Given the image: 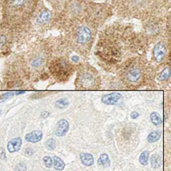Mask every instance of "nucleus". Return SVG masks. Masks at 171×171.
Returning <instances> with one entry per match:
<instances>
[{
	"label": "nucleus",
	"mask_w": 171,
	"mask_h": 171,
	"mask_svg": "<svg viewBox=\"0 0 171 171\" xmlns=\"http://www.w3.org/2000/svg\"><path fill=\"white\" fill-rule=\"evenodd\" d=\"M43 160H44V163L46 165V167L48 168V169H50V168L54 165V160H53V159L51 157H49V156L44 157Z\"/></svg>",
	"instance_id": "obj_27"
},
{
	"label": "nucleus",
	"mask_w": 171,
	"mask_h": 171,
	"mask_svg": "<svg viewBox=\"0 0 171 171\" xmlns=\"http://www.w3.org/2000/svg\"><path fill=\"white\" fill-rule=\"evenodd\" d=\"M37 0H7L6 15L12 21H21L32 14Z\"/></svg>",
	"instance_id": "obj_4"
},
{
	"label": "nucleus",
	"mask_w": 171,
	"mask_h": 171,
	"mask_svg": "<svg viewBox=\"0 0 171 171\" xmlns=\"http://www.w3.org/2000/svg\"><path fill=\"white\" fill-rule=\"evenodd\" d=\"M138 116H139V114H138L137 112H136V111H134V112H132V113H131V119H137Z\"/></svg>",
	"instance_id": "obj_34"
},
{
	"label": "nucleus",
	"mask_w": 171,
	"mask_h": 171,
	"mask_svg": "<svg viewBox=\"0 0 171 171\" xmlns=\"http://www.w3.org/2000/svg\"><path fill=\"white\" fill-rule=\"evenodd\" d=\"M0 160H7L6 151L2 147H0Z\"/></svg>",
	"instance_id": "obj_30"
},
{
	"label": "nucleus",
	"mask_w": 171,
	"mask_h": 171,
	"mask_svg": "<svg viewBox=\"0 0 171 171\" xmlns=\"http://www.w3.org/2000/svg\"><path fill=\"white\" fill-rule=\"evenodd\" d=\"M169 24H170V27H171V16H170V20H169Z\"/></svg>",
	"instance_id": "obj_36"
},
{
	"label": "nucleus",
	"mask_w": 171,
	"mask_h": 171,
	"mask_svg": "<svg viewBox=\"0 0 171 171\" xmlns=\"http://www.w3.org/2000/svg\"><path fill=\"white\" fill-rule=\"evenodd\" d=\"M14 93H7V94H4L1 97H2V98H7V97H10V96H14Z\"/></svg>",
	"instance_id": "obj_32"
},
{
	"label": "nucleus",
	"mask_w": 171,
	"mask_h": 171,
	"mask_svg": "<svg viewBox=\"0 0 171 171\" xmlns=\"http://www.w3.org/2000/svg\"><path fill=\"white\" fill-rule=\"evenodd\" d=\"M119 2L120 8L132 16L141 14L147 5V0H119Z\"/></svg>",
	"instance_id": "obj_7"
},
{
	"label": "nucleus",
	"mask_w": 171,
	"mask_h": 171,
	"mask_svg": "<svg viewBox=\"0 0 171 171\" xmlns=\"http://www.w3.org/2000/svg\"><path fill=\"white\" fill-rule=\"evenodd\" d=\"M169 98H170V100H171V92L169 93Z\"/></svg>",
	"instance_id": "obj_37"
},
{
	"label": "nucleus",
	"mask_w": 171,
	"mask_h": 171,
	"mask_svg": "<svg viewBox=\"0 0 171 171\" xmlns=\"http://www.w3.org/2000/svg\"><path fill=\"white\" fill-rule=\"evenodd\" d=\"M52 18H53L52 12L47 9H44L36 17V22L39 25H45L52 21Z\"/></svg>",
	"instance_id": "obj_9"
},
{
	"label": "nucleus",
	"mask_w": 171,
	"mask_h": 171,
	"mask_svg": "<svg viewBox=\"0 0 171 171\" xmlns=\"http://www.w3.org/2000/svg\"><path fill=\"white\" fill-rule=\"evenodd\" d=\"M80 160L82 163L87 167L92 166L94 164V157L89 153H81L80 154Z\"/></svg>",
	"instance_id": "obj_17"
},
{
	"label": "nucleus",
	"mask_w": 171,
	"mask_h": 171,
	"mask_svg": "<svg viewBox=\"0 0 171 171\" xmlns=\"http://www.w3.org/2000/svg\"><path fill=\"white\" fill-rule=\"evenodd\" d=\"M150 118L152 124H154L155 126H159V125H160V124L162 123L161 118H160V116L159 115V113H157V112H151Z\"/></svg>",
	"instance_id": "obj_23"
},
{
	"label": "nucleus",
	"mask_w": 171,
	"mask_h": 171,
	"mask_svg": "<svg viewBox=\"0 0 171 171\" xmlns=\"http://www.w3.org/2000/svg\"><path fill=\"white\" fill-rule=\"evenodd\" d=\"M47 62V56L45 55L39 54V55H35L34 57L30 60L29 64H30V67L36 70H38V69L44 67L45 63Z\"/></svg>",
	"instance_id": "obj_11"
},
{
	"label": "nucleus",
	"mask_w": 171,
	"mask_h": 171,
	"mask_svg": "<svg viewBox=\"0 0 171 171\" xmlns=\"http://www.w3.org/2000/svg\"><path fill=\"white\" fill-rule=\"evenodd\" d=\"M50 2V4L55 7V9H59L62 7H64V6L66 5V3L68 2L69 0H48Z\"/></svg>",
	"instance_id": "obj_22"
},
{
	"label": "nucleus",
	"mask_w": 171,
	"mask_h": 171,
	"mask_svg": "<svg viewBox=\"0 0 171 171\" xmlns=\"http://www.w3.org/2000/svg\"><path fill=\"white\" fill-rule=\"evenodd\" d=\"M71 60L74 62H79V57L78 56H73V57H71Z\"/></svg>",
	"instance_id": "obj_35"
},
{
	"label": "nucleus",
	"mask_w": 171,
	"mask_h": 171,
	"mask_svg": "<svg viewBox=\"0 0 171 171\" xmlns=\"http://www.w3.org/2000/svg\"><path fill=\"white\" fill-rule=\"evenodd\" d=\"M160 133L159 131H152L147 137V141L149 143H155L160 139Z\"/></svg>",
	"instance_id": "obj_21"
},
{
	"label": "nucleus",
	"mask_w": 171,
	"mask_h": 171,
	"mask_svg": "<svg viewBox=\"0 0 171 171\" xmlns=\"http://www.w3.org/2000/svg\"><path fill=\"white\" fill-rule=\"evenodd\" d=\"M93 24L88 21H77L71 25L68 42L72 49L82 55L88 54L93 41Z\"/></svg>",
	"instance_id": "obj_2"
},
{
	"label": "nucleus",
	"mask_w": 171,
	"mask_h": 171,
	"mask_svg": "<svg viewBox=\"0 0 171 171\" xmlns=\"http://www.w3.org/2000/svg\"><path fill=\"white\" fill-rule=\"evenodd\" d=\"M149 157H150V152L149 151H144L141 153L140 157H139V161L142 165H146L148 163L149 160Z\"/></svg>",
	"instance_id": "obj_24"
},
{
	"label": "nucleus",
	"mask_w": 171,
	"mask_h": 171,
	"mask_svg": "<svg viewBox=\"0 0 171 171\" xmlns=\"http://www.w3.org/2000/svg\"><path fill=\"white\" fill-rule=\"evenodd\" d=\"M100 84V76L94 67L88 64L80 66L76 79V88L79 89H95Z\"/></svg>",
	"instance_id": "obj_5"
},
{
	"label": "nucleus",
	"mask_w": 171,
	"mask_h": 171,
	"mask_svg": "<svg viewBox=\"0 0 171 171\" xmlns=\"http://www.w3.org/2000/svg\"><path fill=\"white\" fill-rule=\"evenodd\" d=\"M167 46L164 42H158L153 48V58L157 62H162L167 55Z\"/></svg>",
	"instance_id": "obj_8"
},
{
	"label": "nucleus",
	"mask_w": 171,
	"mask_h": 171,
	"mask_svg": "<svg viewBox=\"0 0 171 171\" xmlns=\"http://www.w3.org/2000/svg\"><path fill=\"white\" fill-rule=\"evenodd\" d=\"M136 47V36L128 27L108 28L99 38L96 55L108 65L118 64Z\"/></svg>",
	"instance_id": "obj_1"
},
{
	"label": "nucleus",
	"mask_w": 171,
	"mask_h": 171,
	"mask_svg": "<svg viewBox=\"0 0 171 171\" xmlns=\"http://www.w3.org/2000/svg\"><path fill=\"white\" fill-rule=\"evenodd\" d=\"M21 143H22V141H21V137L14 138L11 141H9V143L7 144V150H8L9 152L18 151L21 149Z\"/></svg>",
	"instance_id": "obj_14"
},
{
	"label": "nucleus",
	"mask_w": 171,
	"mask_h": 171,
	"mask_svg": "<svg viewBox=\"0 0 171 171\" xmlns=\"http://www.w3.org/2000/svg\"><path fill=\"white\" fill-rule=\"evenodd\" d=\"M24 154H25L26 156H31V155L33 154V151H31V149H30V148H27V149L25 150Z\"/></svg>",
	"instance_id": "obj_31"
},
{
	"label": "nucleus",
	"mask_w": 171,
	"mask_h": 171,
	"mask_svg": "<svg viewBox=\"0 0 171 171\" xmlns=\"http://www.w3.org/2000/svg\"><path fill=\"white\" fill-rule=\"evenodd\" d=\"M97 162H98V164L99 165L103 166V168H107V167H109L110 164V158L106 153H103V154L100 156V158L98 159Z\"/></svg>",
	"instance_id": "obj_18"
},
{
	"label": "nucleus",
	"mask_w": 171,
	"mask_h": 171,
	"mask_svg": "<svg viewBox=\"0 0 171 171\" xmlns=\"http://www.w3.org/2000/svg\"><path fill=\"white\" fill-rule=\"evenodd\" d=\"M0 113H1V110H0Z\"/></svg>",
	"instance_id": "obj_38"
},
{
	"label": "nucleus",
	"mask_w": 171,
	"mask_h": 171,
	"mask_svg": "<svg viewBox=\"0 0 171 171\" xmlns=\"http://www.w3.org/2000/svg\"><path fill=\"white\" fill-rule=\"evenodd\" d=\"M171 77V68L170 67H166L164 68L157 76V79L159 81H167Z\"/></svg>",
	"instance_id": "obj_16"
},
{
	"label": "nucleus",
	"mask_w": 171,
	"mask_h": 171,
	"mask_svg": "<svg viewBox=\"0 0 171 171\" xmlns=\"http://www.w3.org/2000/svg\"><path fill=\"white\" fill-rule=\"evenodd\" d=\"M53 160H54V166H55V169H57V170H63L64 169L65 164H64V162L62 161L61 158L54 156Z\"/></svg>",
	"instance_id": "obj_19"
},
{
	"label": "nucleus",
	"mask_w": 171,
	"mask_h": 171,
	"mask_svg": "<svg viewBox=\"0 0 171 171\" xmlns=\"http://www.w3.org/2000/svg\"><path fill=\"white\" fill-rule=\"evenodd\" d=\"M161 164V160L160 158L157 154H153L151 157V165L154 169H157L158 168H160V166Z\"/></svg>",
	"instance_id": "obj_20"
},
{
	"label": "nucleus",
	"mask_w": 171,
	"mask_h": 171,
	"mask_svg": "<svg viewBox=\"0 0 171 171\" xmlns=\"http://www.w3.org/2000/svg\"><path fill=\"white\" fill-rule=\"evenodd\" d=\"M27 168L23 162H20L14 167V171H26Z\"/></svg>",
	"instance_id": "obj_28"
},
{
	"label": "nucleus",
	"mask_w": 171,
	"mask_h": 171,
	"mask_svg": "<svg viewBox=\"0 0 171 171\" xmlns=\"http://www.w3.org/2000/svg\"><path fill=\"white\" fill-rule=\"evenodd\" d=\"M69 130V122L66 119H61L56 125L55 135L57 137H63Z\"/></svg>",
	"instance_id": "obj_12"
},
{
	"label": "nucleus",
	"mask_w": 171,
	"mask_h": 171,
	"mask_svg": "<svg viewBox=\"0 0 171 171\" xmlns=\"http://www.w3.org/2000/svg\"><path fill=\"white\" fill-rule=\"evenodd\" d=\"M120 76L123 82L129 87H139L144 84L146 79L145 74L147 72L144 64L139 59L132 58L128 60L121 66Z\"/></svg>",
	"instance_id": "obj_3"
},
{
	"label": "nucleus",
	"mask_w": 171,
	"mask_h": 171,
	"mask_svg": "<svg viewBox=\"0 0 171 171\" xmlns=\"http://www.w3.org/2000/svg\"><path fill=\"white\" fill-rule=\"evenodd\" d=\"M7 43V38L5 35H0V47H3Z\"/></svg>",
	"instance_id": "obj_29"
},
{
	"label": "nucleus",
	"mask_w": 171,
	"mask_h": 171,
	"mask_svg": "<svg viewBox=\"0 0 171 171\" xmlns=\"http://www.w3.org/2000/svg\"><path fill=\"white\" fill-rule=\"evenodd\" d=\"M69 105V101L67 99H59L55 102V106L59 109H63L65 107H67Z\"/></svg>",
	"instance_id": "obj_25"
},
{
	"label": "nucleus",
	"mask_w": 171,
	"mask_h": 171,
	"mask_svg": "<svg viewBox=\"0 0 171 171\" xmlns=\"http://www.w3.org/2000/svg\"><path fill=\"white\" fill-rule=\"evenodd\" d=\"M43 137V133L40 130H35L29 133L25 137V140L29 143H38L39 142Z\"/></svg>",
	"instance_id": "obj_15"
},
{
	"label": "nucleus",
	"mask_w": 171,
	"mask_h": 171,
	"mask_svg": "<svg viewBox=\"0 0 171 171\" xmlns=\"http://www.w3.org/2000/svg\"><path fill=\"white\" fill-rule=\"evenodd\" d=\"M46 147L47 149L49 151H53L55 150V147H56V142L54 138H50V139H47V142H46Z\"/></svg>",
	"instance_id": "obj_26"
},
{
	"label": "nucleus",
	"mask_w": 171,
	"mask_h": 171,
	"mask_svg": "<svg viewBox=\"0 0 171 171\" xmlns=\"http://www.w3.org/2000/svg\"><path fill=\"white\" fill-rule=\"evenodd\" d=\"M49 116H50V112H48V111H44L41 113L42 118H47Z\"/></svg>",
	"instance_id": "obj_33"
},
{
	"label": "nucleus",
	"mask_w": 171,
	"mask_h": 171,
	"mask_svg": "<svg viewBox=\"0 0 171 171\" xmlns=\"http://www.w3.org/2000/svg\"><path fill=\"white\" fill-rule=\"evenodd\" d=\"M160 25L158 23H155L153 21H150L145 26V31L147 36L150 37H157V35L160 32Z\"/></svg>",
	"instance_id": "obj_13"
},
{
	"label": "nucleus",
	"mask_w": 171,
	"mask_h": 171,
	"mask_svg": "<svg viewBox=\"0 0 171 171\" xmlns=\"http://www.w3.org/2000/svg\"><path fill=\"white\" fill-rule=\"evenodd\" d=\"M49 70L51 74L58 81H66L73 73V67L64 57H58L50 62Z\"/></svg>",
	"instance_id": "obj_6"
},
{
	"label": "nucleus",
	"mask_w": 171,
	"mask_h": 171,
	"mask_svg": "<svg viewBox=\"0 0 171 171\" xmlns=\"http://www.w3.org/2000/svg\"><path fill=\"white\" fill-rule=\"evenodd\" d=\"M121 98L122 96L119 93H110L108 95H104L102 97V102L107 105H113L119 103L121 100Z\"/></svg>",
	"instance_id": "obj_10"
}]
</instances>
